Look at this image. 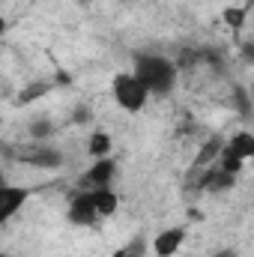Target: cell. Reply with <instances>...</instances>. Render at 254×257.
I'll return each instance as SVG.
<instances>
[{
  "label": "cell",
  "mask_w": 254,
  "mask_h": 257,
  "mask_svg": "<svg viewBox=\"0 0 254 257\" xmlns=\"http://www.w3.org/2000/svg\"><path fill=\"white\" fill-rule=\"evenodd\" d=\"M144 248H147V242L138 236V239H132L126 248H123V257H144Z\"/></svg>",
  "instance_id": "4fadbf2b"
},
{
  "label": "cell",
  "mask_w": 254,
  "mask_h": 257,
  "mask_svg": "<svg viewBox=\"0 0 254 257\" xmlns=\"http://www.w3.org/2000/svg\"><path fill=\"white\" fill-rule=\"evenodd\" d=\"M224 21L233 27V30H239L242 24H245V9H236V6H230V9H224Z\"/></svg>",
  "instance_id": "7c38bea8"
},
{
  "label": "cell",
  "mask_w": 254,
  "mask_h": 257,
  "mask_svg": "<svg viewBox=\"0 0 254 257\" xmlns=\"http://www.w3.org/2000/svg\"><path fill=\"white\" fill-rule=\"evenodd\" d=\"M111 257H123V248H120V251H114V254H111Z\"/></svg>",
  "instance_id": "ac0fdd59"
},
{
  "label": "cell",
  "mask_w": 254,
  "mask_h": 257,
  "mask_svg": "<svg viewBox=\"0 0 254 257\" xmlns=\"http://www.w3.org/2000/svg\"><path fill=\"white\" fill-rule=\"evenodd\" d=\"M236 108H239L242 117L251 114V108H248V93H245V90H236Z\"/></svg>",
  "instance_id": "9a60e30c"
},
{
  "label": "cell",
  "mask_w": 254,
  "mask_h": 257,
  "mask_svg": "<svg viewBox=\"0 0 254 257\" xmlns=\"http://www.w3.org/2000/svg\"><path fill=\"white\" fill-rule=\"evenodd\" d=\"M114 174H117V162L111 156L108 159H96L93 168L84 174V189H108Z\"/></svg>",
  "instance_id": "277c9868"
},
{
  "label": "cell",
  "mask_w": 254,
  "mask_h": 257,
  "mask_svg": "<svg viewBox=\"0 0 254 257\" xmlns=\"http://www.w3.org/2000/svg\"><path fill=\"white\" fill-rule=\"evenodd\" d=\"M132 75L147 87V93H156V96H168L177 87V66L168 57H159V54L135 57V72Z\"/></svg>",
  "instance_id": "6da1fadb"
},
{
  "label": "cell",
  "mask_w": 254,
  "mask_h": 257,
  "mask_svg": "<svg viewBox=\"0 0 254 257\" xmlns=\"http://www.w3.org/2000/svg\"><path fill=\"white\" fill-rule=\"evenodd\" d=\"M0 186H3V171H0Z\"/></svg>",
  "instance_id": "ffe728a7"
},
{
  "label": "cell",
  "mask_w": 254,
  "mask_h": 257,
  "mask_svg": "<svg viewBox=\"0 0 254 257\" xmlns=\"http://www.w3.org/2000/svg\"><path fill=\"white\" fill-rule=\"evenodd\" d=\"M123 3H129V0H123Z\"/></svg>",
  "instance_id": "44dd1931"
},
{
  "label": "cell",
  "mask_w": 254,
  "mask_h": 257,
  "mask_svg": "<svg viewBox=\"0 0 254 257\" xmlns=\"http://www.w3.org/2000/svg\"><path fill=\"white\" fill-rule=\"evenodd\" d=\"M90 192H93V200H96V212H99V218H108V215L117 212L120 197L111 192V186H108V189H90Z\"/></svg>",
  "instance_id": "ba28073f"
},
{
  "label": "cell",
  "mask_w": 254,
  "mask_h": 257,
  "mask_svg": "<svg viewBox=\"0 0 254 257\" xmlns=\"http://www.w3.org/2000/svg\"><path fill=\"white\" fill-rule=\"evenodd\" d=\"M87 153H90L93 159H108V156H111V135L102 132V128H96V132L87 138Z\"/></svg>",
  "instance_id": "9c48e42d"
},
{
  "label": "cell",
  "mask_w": 254,
  "mask_h": 257,
  "mask_svg": "<svg viewBox=\"0 0 254 257\" xmlns=\"http://www.w3.org/2000/svg\"><path fill=\"white\" fill-rule=\"evenodd\" d=\"M0 257H12V254H6V251H0Z\"/></svg>",
  "instance_id": "d6986e66"
},
{
  "label": "cell",
  "mask_w": 254,
  "mask_h": 257,
  "mask_svg": "<svg viewBox=\"0 0 254 257\" xmlns=\"http://www.w3.org/2000/svg\"><path fill=\"white\" fill-rule=\"evenodd\" d=\"M42 93H45V84H33V87H27V90L21 93V99H18V102H21V105H27L30 99H36V96H42Z\"/></svg>",
  "instance_id": "5bb4252c"
},
{
  "label": "cell",
  "mask_w": 254,
  "mask_h": 257,
  "mask_svg": "<svg viewBox=\"0 0 254 257\" xmlns=\"http://www.w3.org/2000/svg\"><path fill=\"white\" fill-rule=\"evenodd\" d=\"M69 221L72 224H81V227H87V224H96L99 221V212H96V200H93V192L90 189H84V192H78L72 200H69Z\"/></svg>",
  "instance_id": "3957f363"
},
{
  "label": "cell",
  "mask_w": 254,
  "mask_h": 257,
  "mask_svg": "<svg viewBox=\"0 0 254 257\" xmlns=\"http://www.w3.org/2000/svg\"><path fill=\"white\" fill-rule=\"evenodd\" d=\"M221 147H224V144H221L218 138H212L209 144H203V147H200V156H197V162H194V165H197V168L209 165V162H212V159H215V156L221 153Z\"/></svg>",
  "instance_id": "8fae6325"
},
{
  "label": "cell",
  "mask_w": 254,
  "mask_h": 257,
  "mask_svg": "<svg viewBox=\"0 0 254 257\" xmlns=\"http://www.w3.org/2000/svg\"><path fill=\"white\" fill-rule=\"evenodd\" d=\"M48 132H51V126H48V123H33V128H30V135H33V138L48 135Z\"/></svg>",
  "instance_id": "2e32d148"
},
{
  "label": "cell",
  "mask_w": 254,
  "mask_h": 257,
  "mask_svg": "<svg viewBox=\"0 0 254 257\" xmlns=\"http://www.w3.org/2000/svg\"><path fill=\"white\" fill-rule=\"evenodd\" d=\"M111 93H114V102H117L123 111H129V114L144 111V105H147V99H150L147 87H144L132 72H120V75H114V81H111Z\"/></svg>",
  "instance_id": "7a4b0ae2"
},
{
  "label": "cell",
  "mask_w": 254,
  "mask_h": 257,
  "mask_svg": "<svg viewBox=\"0 0 254 257\" xmlns=\"http://www.w3.org/2000/svg\"><path fill=\"white\" fill-rule=\"evenodd\" d=\"M218 257H236V254H233V251H221Z\"/></svg>",
  "instance_id": "e0dca14e"
},
{
  "label": "cell",
  "mask_w": 254,
  "mask_h": 257,
  "mask_svg": "<svg viewBox=\"0 0 254 257\" xmlns=\"http://www.w3.org/2000/svg\"><path fill=\"white\" fill-rule=\"evenodd\" d=\"M224 153H230V156H236L239 162H245V159H251L254 156V135L251 132H236L227 144H224Z\"/></svg>",
  "instance_id": "52a82bcc"
},
{
  "label": "cell",
  "mask_w": 254,
  "mask_h": 257,
  "mask_svg": "<svg viewBox=\"0 0 254 257\" xmlns=\"http://www.w3.org/2000/svg\"><path fill=\"white\" fill-rule=\"evenodd\" d=\"M27 197H30V192L27 189H21V186H0V224L3 221H9L24 203H27Z\"/></svg>",
  "instance_id": "5b68a950"
},
{
  "label": "cell",
  "mask_w": 254,
  "mask_h": 257,
  "mask_svg": "<svg viewBox=\"0 0 254 257\" xmlns=\"http://www.w3.org/2000/svg\"><path fill=\"white\" fill-rule=\"evenodd\" d=\"M24 162L39 165V168H57V165L63 162V156H60L57 150H39L36 156H24Z\"/></svg>",
  "instance_id": "30bf717a"
},
{
  "label": "cell",
  "mask_w": 254,
  "mask_h": 257,
  "mask_svg": "<svg viewBox=\"0 0 254 257\" xmlns=\"http://www.w3.org/2000/svg\"><path fill=\"white\" fill-rule=\"evenodd\" d=\"M186 242V227H165L153 239V251L159 257H174Z\"/></svg>",
  "instance_id": "8992f818"
}]
</instances>
